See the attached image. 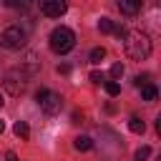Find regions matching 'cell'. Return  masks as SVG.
Masks as SVG:
<instances>
[{
  "label": "cell",
  "mask_w": 161,
  "mask_h": 161,
  "mask_svg": "<svg viewBox=\"0 0 161 161\" xmlns=\"http://www.w3.org/2000/svg\"><path fill=\"white\" fill-rule=\"evenodd\" d=\"M123 48H126L128 58L146 60L151 55V38L143 30H128V33H123Z\"/></svg>",
  "instance_id": "1"
},
{
  "label": "cell",
  "mask_w": 161,
  "mask_h": 161,
  "mask_svg": "<svg viewBox=\"0 0 161 161\" xmlns=\"http://www.w3.org/2000/svg\"><path fill=\"white\" fill-rule=\"evenodd\" d=\"M50 48L55 50V53H68V50H73V45H75V35H73V30L70 28H65V25H60V28H53V33H50Z\"/></svg>",
  "instance_id": "2"
},
{
  "label": "cell",
  "mask_w": 161,
  "mask_h": 161,
  "mask_svg": "<svg viewBox=\"0 0 161 161\" xmlns=\"http://www.w3.org/2000/svg\"><path fill=\"white\" fill-rule=\"evenodd\" d=\"M25 40H28V33L20 25H10L0 33V45L8 48V50H20L25 45Z\"/></svg>",
  "instance_id": "3"
},
{
  "label": "cell",
  "mask_w": 161,
  "mask_h": 161,
  "mask_svg": "<svg viewBox=\"0 0 161 161\" xmlns=\"http://www.w3.org/2000/svg\"><path fill=\"white\" fill-rule=\"evenodd\" d=\"M3 86H5V91H8L10 96H23L25 88H28V78L15 68V70H8V73H5Z\"/></svg>",
  "instance_id": "4"
},
{
  "label": "cell",
  "mask_w": 161,
  "mask_h": 161,
  "mask_svg": "<svg viewBox=\"0 0 161 161\" xmlns=\"http://www.w3.org/2000/svg\"><path fill=\"white\" fill-rule=\"evenodd\" d=\"M18 70H20L25 78H30V75H38V73H40V55H38L35 50H25V53H23V58H20V65H18Z\"/></svg>",
  "instance_id": "5"
},
{
  "label": "cell",
  "mask_w": 161,
  "mask_h": 161,
  "mask_svg": "<svg viewBox=\"0 0 161 161\" xmlns=\"http://www.w3.org/2000/svg\"><path fill=\"white\" fill-rule=\"evenodd\" d=\"M38 8L48 18H60L68 10V0H38Z\"/></svg>",
  "instance_id": "6"
},
{
  "label": "cell",
  "mask_w": 161,
  "mask_h": 161,
  "mask_svg": "<svg viewBox=\"0 0 161 161\" xmlns=\"http://www.w3.org/2000/svg\"><path fill=\"white\" fill-rule=\"evenodd\" d=\"M60 106H63V98H60L58 93H53V91H48L45 98L40 101V108H43L48 116H55V113L60 111Z\"/></svg>",
  "instance_id": "7"
},
{
  "label": "cell",
  "mask_w": 161,
  "mask_h": 161,
  "mask_svg": "<svg viewBox=\"0 0 161 161\" xmlns=\"http://www.w3.org/2000/svg\"><path fill=\"white\" fill-rule=\"evenodd\" d=\"M141 5H143V0H118V8L123 15H136L141 10Z\"/></svg>",
  "instance_id": "8"
},
{
  "label": "cell",
  "mask_w": 161,
  "mask_h": 161,
  "mask_svg": "<svg viewBox=\"0 0 161 161\" xmlns=\"http://www.w3.org/2000/svg\"><path fill=\"white\" fill-rule=\"evenodd\" d=\"M138 88H141V98H143V101H156L158 88H156L153 83H143V86H138Z\"/></svg>",
  "instance_id": "9"
},
{
  "label": "cell",
  "mask_w": 161,
  "mask_h": 161,
  "mask_svg": "<svg viewBox=\"0 0 161 161\" xmlns=\"http://www.w3.org/2000/svg\"><path fill=\"white\" fill-rule=\"evenodd\" d=\"M73 146H75L78 151H91V148H93V138H91V136H78V138L73 141Z\"/></svg>",
  "instance_id": "10"
},
{
  "label": "cell",
  "mask_w": 161,
  "mask_h": 161,
  "mask_svg": "<svg viewBox=\"0 0 161 161\" xmlns=\"http://www.w3.org/2000/svg\"><path fill=\"white\" fill-rule=\"evenodd\" d=\"M128 128H131L133 133H143V131H146V123H143L138 116H133V118L128 121Z\"/></svg>",
  "instance_id": "11"
},
{
  "label": "cell",
  "mask_w": 161,
  "mask_h": 161,
  "mask_svg": "<svg viewBox=\"0 0 161 161\" xmlns=\"http://www.w3.org/2000/svg\"><path fill=\"white\" fill-rule=\"evenodd\" d=\"M13 131H15V136H20V138H28V136H30V128H28L25 121H18V123L13 126Z\"/></svg>",
  "instance_id": "12"
},
{
  "label": "cell",
  "mask_w": 161,
  "mask_h": 161,
  "mask_svg": "<svg viewBox=\"0 0 161 161\" xmlns=\"http://www.w3.org/2000/svg\"><path fill=\"white\" fill-rule=\"evenodd\" d=\"M103 88H106V93H108V96H118V93H121L118 80H106V83H103Z\"/></svg>",
  "instance_id": "13"
},
{
  "label": "cell",
  "mask_w": 161,
  "mask_h": 161,
  "mask_svg": "<svg viewBox=\"0 0 161 161\" xmlns=\"http://www.w3.org/2000/svg\"><path fill=\"white\" fill-rule=\"evenodd\" d=\"M88 58H91V63H101V60L106 58V48H93Z\"/></svg>",
  "instance_id": "14"
},
{
  "label": "cell",
  "mask_w": 161,
  "mask_h": 161,
  "mask_svg": "<svg viewBox=\"0 0 161 161\" xmlns=\"http://www.w3.org/2000/svg\"><path fill=\"white\" fill-rule=\"evenodd\" d=\"M98 30H101V33H113V20L101 18V20H98Z\"/></svg>",
  "instance_id": "15"
},
{
  "label": "cell",
  "mask_w": 161,
  "mask_h": 161,
  "mask_svg": "<svg viewBox=\"0 0 161 161\" xmlns=\"http://www.w3.org/2000/svg\"><path fill=\"white\" fill-rule=\"evenodd\" d=\"M123 70H126V68H123V63H113V65H111V78H113V80H118V78L123 75Z\"/></svg>",
  "instance_id": "16"
},
{
  "label": "cell",
  "mask_w": 161,
  "mask_h": 161,
  "mask_svg": "<svg viewBox=\"0 0 161 161\" xmlns=\"http://www.w3.org/2000/svg\"><path fill=\"white\" fill-rule=\"evenodd\" d=\"M148 156H151V148H148V146H141V148L136 151V161H146Z\"/></svg>",
  "instance_id": "17"
},
{
  "label": "cell",
  "mask_w": 161,
  "mask_h": 161,
  "mask_svg": "<svg viewBox=\"0 0 161 161\" xmlns=\"http://www.w3.org/2000/svg\"><path fill=\"white\" fill-rule=\"evenodd\" d=\"M5 5L8 8H28L30 0H5Z\"/></svg>",
  "instance_id": "18"
},
{
  "label": "cell",
  "mask_w": 161,
  "mask_h": 161,
  "mask_svg": "<svg viewBox=\"0 0 161 161\" xmlns=\"http://www.w3.org/2000/svg\"><path fill=\"white\" fill-rule=\"evenodd\" d=\"M91 80H93V83H101V80H103V73L93 70V73H91Z\"/></svg>",
  "instance_id": "19"
},
{
  "label": "cell",
  "mask_w": 161,
  "mask_h": 161,
  "mask_svg": "<svg viewBox=\"0 0 161 161\" xmlns=\"http://www.w3.org/2000/svg\"><path fill=\"white\" fill-rule=\"evenodd\" d=\"M58 73H63V75H68V73H70V65H65V63H63V65H58Z\"/></svg>",
  "instance_id": "20"
},
{
  "label": "cell",
  "mask_w": 161,
  "mask_h": 161,
  "mask_svg": "<svg viewBox=\"0 0 161 161\" xmlns=\"http://www.w3.org/2000/svg\"><path fill=\"white\" fill-rule=\"evenodd\" d=\"M143 83H148V75H136V86H143Z\"/></svg>",
  "instance_id": "21"
},
{
  "label": "cell",
  "mask_w": 161,
  "mask_h": 161,
  "mask_svg": "<svg viewBox=\"0 0 161 161\" xmlns=\"http://www.w3.org/2000/svg\"><path fill=\"white\" fill-rule=\"evenodd\" d=\"M80 121H83V113L75 111V113H73V123H80Z\"/></svg>",
  "instance_id": "22"
},
{
  "label": "cell",
  "mask_w": 161,
  "mask_h": 161,
  "mask_svg": "<svg viewBox=\"0 0 161 161\" xmlns=\"http://www.w3.org/2000/svg\"><path fill=\"white\" fill-rule=\"evenodd\" d=\"M5 161H18V156H15L13 151H8V153H5Z\"/></svg>",
  "instance_id": "23"
},
{
  "label": "cell",
  "mask_w": 161,
  "mask_h": 161,
  "mask_svg": "<svg viewBox=\"0 0 161 161\" xmlns=\"http://www.w3.org/2000/svg\"><path fill=\"white\" fill-rule=\"evenodd\" d=\"M3 131H5V123H3V121H0V133H3Z\"/></svg>",
  "instance_id": "24"
},
{
  "label": "cell",
  "mask_w": 161,
  "mask_h": 161,
  "mask_svg": "<svg viewBox=\"0 0 161 161\" xmlns=\"http://www.w3.org/2000/svg\"><path fill=\"white\" fill-rule=\"evenodd\" d=\"M0 108H3V96H0Z\"/></svg>",
  "instance_id": "25"
}]
</instances>
